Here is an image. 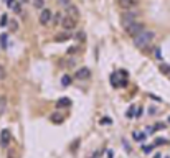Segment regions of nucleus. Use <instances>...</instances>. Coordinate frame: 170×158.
<instances>
[{
	"label": "nucleus",
	"instance_id": "1",
	"mask_svg": "<svg viewBox=\"0 0 170 158\" xmlns=\"http://www.w3.org/2000/svg\"><path fill=\"white\" fill-rule=\"evenodd\" d=\"M154 38H155V33L150 31V30H144V31H140L139 35H136L132 40H134L136 48H139V50H145L147 46H150V43L154 41Z\"/></svg>",
	"mask_w": 170,
	"mask_h": 158
},
{
	"label": "nucleus",
	"instance_id": "2",
	"mask_svg": "<svg viewBox=\"0 0 170 158\" xmlns=\"http://www.w3.org/2000/svg\"><path fill=\"white\" fill-rule=\"evenodd\" d=\"M136 20H139V12L134 10V8H129V10H124L122 15H121V25H122V28H125Z\"/></svg>",
	"mask_w": 170,
	"mask_h": 158
},
{
	"label": "nucleus",
	"instance_id": "3",
	"mask_svg": "<svg viewBox=\"0 0 170 158\" xmlns=\"http://www.w3.org/2000/svg\"><path fill=\"white\" fill-rule=\"evenodd\" d=\"M124 30H125V33H127L129 36H132V38H134L136 35H139L140 31H144V30H145V25L142 23V21L136 20V21H132L131 25H127V26H125Z\"/></svg>",
	"mask_w": 170,
	"mask_h": 158
},
{
	"label": "nucleus",
	"instance_id": "4",
	"mask_svg": "<svg viewBox=\"0 0 170 158\" xmlns=\"http://www.w3.org/2000/svg\"><path fill=\"white\" fill-rule=\"evenodd\" d=\"M38 20H40V23H41L43 26L50 25V23L53 21V12L51 10H48V8H41V10H40Z\"/></svg>",
	"mask_w": 170,
	"mask_h": 158
},
{
	"label": "nucleus",
	"instance_id": "5",
	"mask_svg": "<svg viewBox=\"0 0 170 158\" xmlns=\"http://www.w3.org/2000/svg\"><path fill=\"white\" fill-rule=\"evenodd\" d=\"M76 25H78V20L71 18V17H68V15H65L63 20H61V28H63L65 31H73V30L76 28Z\"/></svg>",
	"mask_w": 170,
	"mask_h": 158
},
{
	"label": "nucleus",
	"instance_id": "6",
	"mask_svg": "<svg viewBox=\"0 0 170 158\" xmlns=\"http://www.w3.org/2000/svg\"><path fill=\"white\" fill-rule=\"evenodd\" d=\"M10 140H12V133H10V130H2V133H0V147L2 148H8V145H10Z\"/></svg>",
	"mask_w": 170,
	"mask_h": 158
},
{
	"label": "nucleus",
	"instance_id": "7",
	"mask_svg": "<svg viewBox=\"0 0 170 158\" xmlns=\"http://www.w3.org/2000/svg\"><path fill=\"white\" fill-rule=\"evenodd\" d=\"M66 15L68 17H71V18H74V20H79V8L76 5H73V3H69V5L66 7Z\"/></svg>",
	"mask_w": 170,
	"mask_h": 158
},
{
	"label": "nucleus",
	"instance_id": "8",
	"mask_svg": "<svg viewBox=\"0 0 170 158\" xmlns=\"http://www.w3.org/2000/svg\"><path fill=\"white\" fill-rule=\"evenodd\" d=\"M74 76L78 79H81V81H86V79L91 78V69H89V68H79Z\"/></svg>",
	"mask_w": 170,
	"mask_h": 158
},
{
	"label": "nucleus",
	"instance_id": "9",
	"mask_svg": "<svg viewBox=\"0 0 170 158\" xmlns=\"http://www.w3.org/2000/svg\"><path fill=\"white\" fill-rule=\"evenodd\" d=\"M117 3L122 10H129V8H136L139 2L137 0H117Z\"/></svg>",
	"mask_w": 170,
	"mask_h": 158
},
{
	"label": "nucleus",
	"instance_id": "10",
	"mask_svg": "<svg viewBox=\"0 0 170 158\" xmlns=\"http://www.w3.org/2000/svg\"><path fill=\"white\" fill-rule=\"evenodd\" d=\"M69 105H71V99H68V97H59L56 100V109H66Z\"/></svg>",
	"mask_w": 170,
	"mask_h": 158
},
{
	"label": "nucleus",
	"instance_id": "11",
	"mask_svg": "<svg viewBox=\"0 0 170 158\" xmlns=\"http://www.w3.org/2000/svg\"><path fill=\"white\" fill-rule=\"evenodd\" d=\"M69 40H71V33L69 31H65V33H61V35H56V36H55V41H58V43L69 41Z\"/></svg>",
	"mask_w": 170,
	"mask_h": 158
},
{
	"label": "nucleus",
	"instance_id": "12",
	"mask_svg": "<svg viewBox=\"0 0 170 158\" xmlns=\"http://www.w3.org/2000/svg\"><path fill=\"white\" fill-rule=\"evenodd\" d=\"M159 69H160L162 74H165V76L170 79V66L169 64H160V66H159Z\"/></svg>",
	"mask_w": 170,
	"mask_h": 158
},
{
	"label": "nucleus",
	"instance_id": "13",
	"mask_svg": "<svg viewBox=\"0 0 170 158\" xmlns=\"http://www.w3.org/2000/svg\"><path fill=\"white\" fill-rule=\"evenodd\" d=\"M51 122H56V124H61L63 122V118H65V115H61V114H53L51 117Z\"/></svg>",
	"mask_w": 170,
	"mask_h": 158
},
{
	"label": "nucleus",
	"instance_id": "14",
	"mask_svg": "<svg viewBox=\"0 0 170 158\" xmlns=\"http://www.w3.org/2000/svg\"><path fill=\"white\" fill-rule=\"evenodd\" d=\"M63 17H65V15H61V13H53V23H55V25H61V20H63Z\"/></svg>",
	"mask_w": 170,
	"mask_h": 158
},
{
	"label": "nucleus",
	"instance_id": "15",
	"mask_svg": "<svg viewBox=\"0 0 170 158\" xmlns=\"http://www.w3.org/2000/svg\"><path fill=\"white\" fill-rule=\"evenodd\" d=\"M32 3H33V7L38 8V10L45 8V0H32Z\"/></svg>",
	"mask_w": 170,
	"mask_h": 158
},
{
	"label": "nucleus",
	"instance_id": "16",
	"mask_svg": "<svg viewBox=\"0 0 170 158\" xmlns=\"http://www.w3.org/2000/svg\"><path fill=\"white\" fill-rule=\"evenodd\" d=\"M71 84V76H69V74H65V76H63V78H61V86H69Z\"/></svg>",
	"mask_w": 170,
	"mask_h": 158
},
{
	"label": "nucleus",
	"instance_id": "17",
	"mask_svg": "<svg viewBox=\"0 0 170 158\" xmlns=\"http://www.w3.org/2000/svg\"><path fill=\"white\" fill-rule=\"evenodd\" d=\"M5 107H7V97H0V115L5 112Z\"/></svg>",
	"mask_w": 170,
	"mask_h": 158
},
{
	"label": "nucleus",
	"instance_id": "18",
	"mask_svg": "<svg viewBox=\"0 0 170 158\" xmlns=\"http://www.w3.org/2000/svg\"><path fill=\"white\" fill-rule=\"evenodd\" d=\"M7 40H8V35H7V33H2V35H0V45H2V48L7 46Z\"/></svg>",
	"mask_w": 170,
	"mask_h": 158
},
{
	"label": "nucleus",
	"instance_id": "19",
	"mask_svg": "<svg viewBox=\"0 0 170 158\" xmlns=\"http://www.w3.org/2000/svg\"><path fill=\"white\" fill-rule=\"evenodd\" d=\"M111 84L114 86V87H119V81H117V72H114V74H111Z\"/></svg>",
	"mask_w": 170,
	"mask_h": 158
},
{
	"label": "nucleus",
	"instance_id": "20",
	"mask_svg": "<svg viewBox=\"0 0 170 158\" xmlns=\"http://www.w3.org/2000/svg\"><path fill=\"white\" fill-rule=\"evenodd\" d=\"M7 23H8V15H5V13H3V15L0 17V28H3Z\"/></svg>",
	"mask_w": 170,
	"mask_h": 158
},
{
	"label": "nucleus",
	"instance_id": "21",
	"mask_svg": "<svg viewBox=\"0 0 170 158\" xmlns=\"http://www.w3.org/2000/svg\"><path fill=\"white\" fill-rule=\"evenodd\" d=\"M112 124V118L111 117H103L101 118V125H111Z\"/></svg>",
	"mask_w": 170,
	"mask_h": 158
},
{
	"label": "nucleus",
	"instance_id": "22",
	"mask_svg": "<svg viewBox=\"0 0 170 158\" xmlns=\"http://www.w3.org/2000/svg\"><path fill=\"white\" fill-rule=\"evenodd\" d=\"M154 147H155V145H144V147H142V151H144V153H150V151L154 150Z\"/></svg>",
	"mask_w": 170,
	"mask_h": 158
},
{
	"label": "nucleus",
	"instance_id": "23",
	"mask_svg": "<svg viewBox=\"0 0 170 158\" xmlns=\"http://www.w3.org/2000/svg\"><path fill=\"white\" fill-rule=\"evenodd\" d=\"M154 56L157 59H162V51H160V48H154Z\"/></svg>",
	"mask_w": 170,
	"mask_h": 158
},
{
	"label": "nucleus",
	"instance_id": "24",
	"mask_svg": "<svg viewBox=\"0 0 170 158\" xmlns=\"http://www.w3.org/2000/svg\"><path fill=\"white\" fill-rule=\"evenodd\" d=\"M134 138H136V140H144L145 133H142V132H136V133H134Z\"/></svg>",
	"mask_w": 170,
	"mask_h": 158
},
{
	"label": "nucleus",
	"instance_id": "25",
	"mask_svg": "<svg viewBox=\"0 0 170 158\" xmlns=\"http://www.w3.org/2000/svg\"><path fill=\"white\" fill-rule=\"evenodd\" d=\"M78 46H71V48H68V51H66V54H74V53H78Z\"/></svg>",
	"mask_w": 170,
	"mask_h": 158
},
{
	"label": "nucleus",
	"instance_id": "26",
	"mask_svg": "<svg viewBox=\"0 0 170 158\" xmlns=\"http://www.w3.org/2000/svg\"><path fill=\"white\" fill-rule=\"evenodd\" d=\"M165 143H169V140H165V138H157L154 145H165Z\"/></svg>",
	"mask_w": 170,
	"mask_h": 158
},
{
	"label": "nucleus",
	"instance_id": "27",
	"mask_svg": "<svg viewBox=\"0 0 170 158\" xmlns=\"http://www.w3.org/2000/svg\"><path fill=\"white\" fill-rule=\"evenodd\" d=\"M76 38L81 40V41H84V40H86V33H84V31H79L78 35H76Z\"/></svg>",
	"mask_w": 170,
	"mask_h": 158
},
{
	"label": "nucleus",
	"instance_id": "28",
	"mask_svg": "<svg viewBox=\"0 0 170 158\" xmlns=\"http://www.w3.org/2000/svg\"><path fill=\"white\" fill-rule=\"evenodd\" d=\"M58 3L59 5H63V7H68L69 3H71V0H58Z\"/></svg>",
	"mask_w": 170,
	"mask_h": 158
},
{
	"label": "nucleus",
	"instance_id": "29",
	"mask_svg": "<svg viewBox=\"0 0 170 158\" xmlns=\"http://www.w3.org/2000/svg\"><path fill=\"white\" fill-rule=\"evenodd\" d=\"M3 78H5V68L0 64V81H2Z\"/></svg>",
	"mask_w": 170,
	"mask_h": 158
},
{
	"label": "nucleus",
	"instance_id": "30",
	"mask_svg": "<svg viewBox=\"0 0 170 158\" xmlns=\"http://www.w3.org/2000/svg\"><path fill=\"white\" fill-rule=\"evenodd\" d=\"M17 28H18V25H17V21H10V30H13V31H15Z\"/></svg>",
	"mask_w": 170,
	"mask_h": 158
},
{
	"label": "nucleus",
	"instance_id": "31",
	"mask_svg": "<svg viewBox=\"0 0 170 158\" xmlns=\"http://www.w3.org/2000/svg\"><path fill=\"white\" fill-rule=\"evenodd\" d=\"M134 109H136V107H134V105H132L131 109H129V110H127V117H132V115H134Z\"/></svg>",
	"mask_w": 170,
	"mask_h": 158
},
{
	"label": "nucleus",
	"instance_id": "32",
	"mask_svg": "<svg viewBox=\"0 0 170 158\" xmlns=\"http://www.w3.org/2000/svg\"><path fill=\"white\" fill-rule=\"evenodd\" d=\"M142 115V107H139V110H137V117H140Z\"/></svg>",
	"mask_w": 170,
	"mask_h": 158
},
{
	"label": "nucleus",
	"instance_id": "33",
	"mask_svg": "<svg viewBox=\"0 0 170 158\" xmlns=\"http://www.w3.org/2000/svg\"><path fill=\"white\" fill-rule=\"evenodd\" d=\"M154 158H162V155H160V153H155V155H154Z\"/></svg>",
	"mask_w": 170,
	"mask_h": 158
},
{
	"label": "nucleus",
	"instance_id": "34",
	"mask_svg": "<svg viewBox=\"0 0 170 158\" xmlns=\"http://www.w3.org/2000/svg\"><path fill=\"white\" fill-rule=\"evenodd\" d=\"M20 2H22L23 5H25V3H30V0H20Z\"/></svg>",
	"mask_w": 170,
	"mask_h": 158
},
{
	"label": "nucleus",
	"instance_id": "35",
	"mask_svg": "<svg viewBox=\"0 0 170 158\" xmlns=\"http://www.w3.org/2000/svg\"><path fill=\"white\" fill-rule=\"evenodd\" d=\"M169 124H170V117H169Z\"/></svg>",
	"mask_w": 170,
	"mask_h": 158
}]
</instances>
